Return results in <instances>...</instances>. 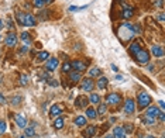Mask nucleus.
I'll list each match as a JSON object with an SVG mask.
<instances>
[{
  "label": "nucleus",
  "instance_id": "14",
  "mask_svg": "<svg viewBox=\"0 0 165 138\" xmlns=\"http://www.w3.org/2000/svg\"><path fill=\"white\" fill-rule=\"evenodd\" d=\"M75 106L78 109H82V107H86L88 106V97L86 96H78L75 100Z\"/></svg>",
  "mask_w": 165,
  "mask_h": 138
},
{
  "label": "nucleus",
  "instance_id": "21",
  "mask_svg": "<svg viewBox=\"0 0 165 138\" xmlns=\"http://www.w3.org/2000/svg\"><path fill=\"white\" fill-rule=\"evenodd\" d=\"M69 79L73 83H76V82L81 80V72H76V70H73V72H69Z\"/></svg>",
  "mask_w": 165,
  "mask_h": 138
},
{
  "label": "nucleus",
  "instance_id": "37",
  "mask_svg": "<svg viewBox=\"0 0 165 138\" xmlns=\"http://www.w3.org/2000/svg\"><path fill=\"white\" fill-rule=\"evenodd\" d=\"M124 128V131L126 132H131L133 131V127H131V124H126V127H123Z\"/></svg>",
  "mask_w": 165,
  "mask_h": 138
},
{
  "label": "nucleus",
  "instance_id": "31",
  "mask_svg": "<svg viewBox=\"0 0 165 138\" xmlns=\"http://www.w3.org/2000/svg\"><path fill=\"white\" fill-rule=\"evenodd\" d=\"M32 4L37 9H41V7L45 6V0H32Z\"/></svg>",
  "mask_w": 165,
  "mask_h": 138
},
{
  "label": "nucleus",
  "instance_id": "28",
  "mask_svg": "<svg viewBox=\"0 0 165 138\" xmlns=\"http://www.w3.org/2000/svg\"><path fill=\"white\" fill-rule=\"evenodd\" d=\"M102 73V70L99 68H92L89 70V78H95V76H99Z\"/></svg>",
  "mask_w": 165,
  "mask_h": 138
},
{
  "label": "nucleus",
  "instance_id": "43",
  "mask_svg": "<svg viewBox=\"0 0 165 138\" xmlns=\"http://www.w3.org/2000/svg\"><path fill=\"white\" fill-rule=\"evenodd\" d=\"M158 20H159V21H161V23L164 21V13H161V14H159V16H158Z\"/></svg>",
  "mask_w": 165,
  "mask_h": 138
},
{
  "label": "nucleus",
  "instance_id": "27",
  "mask_svg": "<svg viewBox=\"0 0 165 138\" xmlns=\"http://www.w3.org/2000/svg\"><path fill=\"white\" fill-rule=\"evenodd\" d=\"M37 58H38V61H47V59L50 58V54H48L47 51H43V52H38Z\"/></svg>",
  "mask_w": 165,
  "mask_h": 138
},
{
  "label": "nucleus",
  "instance_id": "3",
  "mask_svg": "<svg viewBox=\"0 0 165 138\" xmlns=\"http://www.w3.org/2000/svg\"><path fill=\"white\" fill-rule=\"evenodd\" d=\"M159 114V109L157 106H148V109H147L146 114H144V121H146L147 124H154L155 123V119L158 117Z\"/></svg>",
  "mask_w": 165,
  "mask_h": 138
},
{
  "label": "nucleus",
  "instance_id": "48",
  "mask_svg": "<svg viewBox=\"0 0 165 138\" xmlns=\"http://www.w3.org/2000/svg\"><path fill=\"white\" fill-rule=\"evenodd\" d=\"M3 25H4V24H3V20L0 19V30H1V28H3Z\"/></svg>",
  "mask_w": 165,
  "mask_h": 138
},
{
  "label": "nucleus",
  "instance_id": "49",
  "mask_svg": "<svg viewBox=\"0 0 165 138\" xmlns=\"http://www.w3.org/2000/svg\"><path fill=\"white\" fill-rule=\"evenodd\" d=\"M54 0H45V4H50V3H52Z\"/></svg>",
  "mask_w": 165,
  "mask_h": 138
},
{
  "label": "nucleus",
  "instance_id": "47",
  "mask_svg": "<svg viewBox=\"0 0 165 138\" xmlns=\"http://www.w3.org/2000/svg\"><path fill=\"white\" fill-rule=\"evenodd\" d=\"M112 69H113L114 72H117V70H119V69H117V66H116V65H112Z\"/></svg>",
  "mask_w": 165,
  "mask_h": 138
},
{
  "label": "nucleus",
  "instance_id": "17",
  "mask_svg": "<svg viewBox=\"0 0 165 138\" xmlns=\"http://www.w3.org/2000/svg\"><path fill=\"white\" fill-rule=\"evenodd\" d=\"M151 52L155 58H162L164 57V50H162V47H159V45H154V47H151Z\"/></svg>",
  "mask_w": 165,
  "mask_h": 138
},
{
  "label": "nucleus",
  "instance_id": "35",
  "mask_svg": "<svg viewBox=\"0 0 165 138\" xmlns=\"http://www.w3.org/2000/svg\"><path fill=\"white\" fill-rule=\"evenodd\" d=\"M47 82H48V85H50V86H52V88H57L58 85H59V83H58V80H55V79H51V78Z\"/></svg>",
  "mask_w": 165,
  "mask_h": 138
},
{
  "label": "nucleus",
  "instance_id": "19",
  "mask_svg": "<svg viewBox=\"0 0 165 138\" xmlns=\"http://www.w3.org/2000/svg\"><path fill=\"white\" fill-rule=\"evenodd\" d=\"M140 50H141V45H140L138 41H134L133 44L128 47V52H130L131 55H135V54H137Z\"/></svg>",
  "mask_w": 165,
  "mask_h": 138
},
{
  "label": "nucleus",
  "instance_id": "8",
  "mask_svg": "<svg viewBox=\"0 0 165 138\" xmlns=\"http://www.w3.org/2000/svg\"><path fill=\"white\" fill-rule=\"evenodd\" d=\"M93 89H95V83H93V80H92L90 78L83 79L82 80V90L83 92H92Z\"/></svg>",
  "mask_w": 165,
  "mask_h": 138
},
{
  "label": "nucleus",
  "instance_id": "39",
  "mask_svg": "<svg viewBox=\"0 0 165 138\" xmlns=\"http://www.w3.org/2000/svg\"><path fill=\"white\" fill-rule=\"evenodd\" d=\"M41 79H47V80H48V79H50V78H48V73H47V72L41 73Z\"/></svg>",
  "mask_w": 165,
  "mask_h": 138
},
{
  "label": "nucleus",
  "instance_id": "44",
  "mask_svg": "<svg viewBox=\"0 0 165 138\" xmlns=\"http://www.w3.org/2000/svg\"><path fill=\"white\" fill-rule=\"evenodd\" d=\"M28 51V45H25V47H23V50H21V52L24 54V52H27Z\"/></svg>",
  "mask_w": 165,
  "mask_h": 138
},
{
  "label": "nucleus",
  "instance_id": "52",
  "mask_svg": "<svg viewBox=\"0 0 165 138\" xmlns=\"http://www.w3.org/2000/svg\"><path fill=\"white\" fill-rule=\"evenodd\" d=\"M21 138H24V135H23V137H21Z\"/></svg>",
  "mask_w": 165,
  "mask_h": 138
},
{
  "label": "nucleus",
  "instance_id": "45",
  "mask_svg": "<svg viewBox=\"0 0 165 138\" xmlns=\"http://www.w3.org/2000/svg\"><path fill=\"white\" fill-rule=\"evenodd\" d=\"M75 10H78V7L76 6H71L69 7V12H75Z\"/></svg>",
  "mask_w": 165,
  "mask_h": 138
},
{
  "label": "nucleus",
  "instance_id": "16",
  "mask_svg": "<svg viewBox=\"0 0 165 138\" xmlns=\"http://www.w3.org/2000/svg\"><path fill=\"white\" fill-rule=\"evenodd\" d=\"M62 114V109L61 106H58V104H54V106L50 109V116L54 119V117H59Z\"/></svg>",
  "mask_w": 165,
  "mask_h": 138
},
{
  "label": "nucleus",
  "instance_id": "34",
  "mask_svg": "<svg viewBox=\"0 0 165 138\" xmlns=\"http://www.w3.org/2000/svg\"><path fill=\"white\" fill-rule=\"evenodd\" d=\"M27 82H28V76H27V75H21V76H20V83H21L23 86H25V85H27Z\"/></svg>",
  "mask_w": 165,
  "mask_h": 138
},
{
  "label": "nucleus",
  "instance_id": "7",
  "mask_svg": "<svg viewBox=\"0 0 165 138\" xmlns=\"http://www.w3.org/2000/svg\"><path fill=\"white\" fill-rule=\"evenodd\" d=\"M71 66H72V69H75L76 72H85L88 69V63L82 62V61H73V62H71Z\"/></svg>",
  "mask_w": 165,
  "mask_h": 138
},
{
  "label": "nucleus",
  "instance_id": "5",
  "mask_svg": "<svg viewBox=\"0 0 165 138\" xmlns=\"http://www.w3.org/2000/svg\"><path fill=\"white\" fill-rule=\"evenodd\" d=\"M151 96L147 93V92H141V93L138 94V97H137V103H138V109H146V107H148L150 104H151Z\"/></svg>",
  "mask_w": 165,
  "mask_h": 138
},
{
  "label": "nucleus",
  "instance_id": "29",
  "mask_svg": "<svg viewBox=\"0 0 165 138\" xmlns=\"http://www.w3.org/2000/svg\"><path fill=\"white\" fill-rule=\"evenodd\" d=\"M21 40L24 41L25 45L31 44V38H30V34H28V32H23V34H21Z\"/></svg>",
  "mask_w": 165,
  "mask_h": 138
},
{
  "label": "nucleus",
  "instance_id": "23",
  "mask_svg": "<svg viewBox=\"0 0 165 138\" xmlns=\"http://www.w3.org/2000/svg\"><path fill=\"white\" fill-rule=\"evenodd\" d=\"M86 116H88V119H96L97 117V113H96V110L93 109V107H88L86 109Z\"/></svg>",
  "mask_w": 165,
  "mask_h": 138
},
{
  "label": "nucleus",
  "instance_id": "42",
  "mask_svg": "<svg viewBox=\"0 0 165 138\" xmlns=\"http://www.w3.org/2000/svg\"><path fill=\"white\" fill-rule=\"evenodd\" d=\"M6 100H4V97H3V94H0V104H4Z\"/></svg>",
  "mask_w": 165,
  "mask_h": 138
},
{
  "label": "nucleus",
  "instance_id": "25",
  "mask_svg": "<svg viewBox=\"0 0 165 138\" xmlns=\"http://www.w3.org/2000/svg\"><path fill=\"white\" fill-rule=\"evenodd\" d=\"M24 135L25 137H35V130H34V126L31 127H25V131H24Z\"/></svg>",
  "mask_w": 165,
  "mask_h": 138
},
{
  "label": "nucleus",
  "instance_id": "13",
  "mask_svg": "<svg viewBox=\"0 0 165 138\" xmlns=\"http://www.w3.org/2000/svg\"><path fill=\"white\" fill-rule=\"evenodd\" d=\"M134 110H135V101L131 100V99H128V100L124 103V111L127 114H133Z\"/></svg>",
  "mask_w": 165,
  "mask_h": 138
},
{
  "label": "nucleus",
  "instance_id": "22",
  "mask_svg": "<svg viewBox=\"0 0 165 138\" xmlns=\"http://www.w3.org/2000/svg\"><path fill=\"white\" fill-rule=\"evenodd\" d=\"M89 101L93 103V104H99V103H100V96H99L97 93H90V96H89Z\"/></svg>",
  "mask_w": 165,
  "mask_h": 138
},
{
  "label": "nucleus",
  "instance_id": "30",
  "mask_svg": "<svg viewBox=\"0 0 165 138\" xmlns=\"http://www.w3.org/2000/svg\"><path fill=\"white\" fill-rule=\"evenodd\" d=\"M106 110H107V104L106 103H99V109H97V114H104L106 113Z\"/></svg>",
  "mask_w": 165,
  "mask_h": 138
},
{
  "label": "nucleus",
  "instance_id": "50",
  "mask_svg": "<svg viewBox=\"0 0 165 138\" xmlns=\"http://www.w3.org/2000/svg\"><path fill=\"white\" fill-rule=\"evenodd\" d=\"M106 138H114V137H113V134H107V135H106Z\"/></svg>",
  "mask_w": 165,
  "mask_h": 138
},
{
  "label": "nucleus",
  "instance_id": "33",
  "mask_svg": "<svg viewBox=\"0 0 165 138\" xmlns=\"http://www.w3.org/2000/svg\"><path fill=\"white\" fill-rule=\"evenodd\" d=\"M4 131H6V121L0 120V135H3Z\"/></svg>",
  "mask_w": 165,
  "mask_h": 138
},
{
  "label": "nucleus",
  "instance_id": "36",
  "mask_svg": "<svg viewBox=\"0 0 165 138\" xmlns=\"http://www.w3.org/2000/svg\"><path fill=\"white\" fill-rule=\"evenodd\" d=\"M20 100H21V99H20V96H16V97H13L12 99V104L13 106H17V104L20 103Z\"/></svg>",
  "mask_w": 165,
  "mask_h": 138
},
{
  "label": "nucleus",
  "instance_id": "46",
  "mask_svg": "<svg viewBox=\"0 0 165 138\" xmlns=\"http://www.w3.org/2000/svg\"><path fill=\"white\" fill-rule=\"evenodd\" d=\"M158 103H159V107H161V109H164V106H165V104H164V101H162V100H159Z\"/></svg>",
  "mask_w": 165,
  "mask_h": 138
},
{
  "label": "nucleus",
  "instance_id": "12",
  "mask_svg": "<svg viewBox=\"0 0 165 138\" xmlns=\"http://www.w3.org/2000/svg\"><path fill=\"white\" fill-rule=\"evenodd\" d=\"M14 120H16V124L20 127V128H25L27 127V120L23 114H14Z\"/></svg>",
  "mask_w": 165,
  "mask_h": 138
},
{
  "label": "nucleus",
  "instance_id": "41",
  "mask_svg": "<svg viewBox=\"0 0 165 138\" xmlns=\"http://www.w3.org/2000/svg\"><path fill=\"white\" fill-rule=\"evenodd\" d=\"M116 80L123 82V80H124V78H123V76H121V75H117V76H116Z\"/></svg>",
  "mask_w": 165,
  "mask_h": 138
},
{
  "label": "nucleus",
  "instance_id": "4",
  "mask_svg": "<svg viewBox=\"0 0 165 138\" xmlns=\"http://www.w3.org/2000/svg\"><path fill=\"white\" fill-rule=\"evenodd\" d=\"M134 58H135V62L138 63V65H147V63L150 62V52L147 50H141L134 55Z\"/></svg>",
  "mask_w": 165,
  "mask_h": 138
},
{
  "label": "nucleus",
  "instance_id": "32",
  "mask_svg": "<svg viewBox=\"0 0 165 138\" xmlns=\"http://www.w3.org/2000/svg\"><path fill=\"white\" fill-rule=\"evenodd\" d=\"M71 69H72V66H71L69 62H63L62 63V72H63V73H68V72H71Z\"/></svg>",
  "mask_w": 165,
  "mask_h": 138
},
{
  "label": "nucleus",
  "instance_id": "51",
  "mask_svg": "<svg viewBox=\"0 0 165 138\" xmlns=\"http://www.w3.org/2000/svg\"><path fill=\"white\" fill-rule=\"evenodd\" d=\"M146 138H155V137H152V135H147Z\"/></svg>",
  "mask_w": 165,
  "mask_h": 138
},
{
  "label": "nucleus",
  "instance_id": "9",
  "mask_svg": "<svg viewBox=\"0 0 165 138\" xmlns=\"http://www.w3.org/2000/svg\"><path fill=\"white\" fill-rule=\"evenodd\" d=\"M121 4H123V7H124V10L121 12V17H123L124 20L131 19V17H133V14H134V13H133V9H131L130 6H127L124 1H121Z\"/></svg>",
  "mask_w": 165,
  "mask_h": 138
},
{
  "label": "nucleus",
  "instance_id": "6",
  "mask_svg": "<svg viewBox=\"0 0 165 138\" xmlns=\"http://www.w3.org/2000/svg\"><path fill=\"white\" fill-rule=\"evenodd\" d=\"M119 103H121V96L119 93H110L106 96V104L117 106Z\"/></svg>",
  "mask_w": 165,
  "mask_h": 138
},
{
  "label": "nucleus",
  "instance_id": "24",
  "mask_svg": "<svg viewBox=\"0 0 165 138\" xmlns=\"http://www.w3.org/2000/svg\"><path fill=\"white\" fill-rule=\"evenodd\" d=\"M75 124L78 127L86 126V117H83V116H78V117L75 119Z\"/></svg>",
  "mask_w": 165,
  "mask_h": 138
},
{
  "label": "nucleus",
  "instance_id": "18",
  "mask_svg": "<svg viewBox=\"0 0 165 138\" xmlns=\"http://www.w3.org/2000/svg\"><path fill=\"white\" fill-rule=\"evenodd\" d=\"M95 134H96V127L95 126H89L88 128L82 132V135L85 138H93L95 137Z\"/></svg>",
  "mask_w": 165,
  "mask_h": 138
},
{
  "label": "nucleus",
  "instance_id": "26",
  "mask_svg": "<svg viewBox=\"0 0 165 138\" xmlns=\"http://www.w3.org/2000/svg\"><path fill=\"white\" fill-rule=\"evenodd\" d=\"M54 127L57 128V130H61L63 127V119L62 117H57V120L54 121Z\"/></svg>",
  "mask_w": 165,
  "mask_h": 138
},
{
  "label": "nucleus",
  "instance_id": "10",
  "mask_svg": "<svg viewBox=\"0 0 165 138\" xmlns=\"http://www.w3.org/2000/svg\"><path fill=\"white\" fill-rule=\"evenodd\" d=\"M4 42H6L7 47H16V44H17V35L14 32L7 34L6 38H4Z\"/></svg>",
  "mask_w": 165,
  "mask_h": 138
},
{
  "label": "nucleus",
  "instance_id": "1",
  "mask_svg": "<svg viewBox=\"0 0 165 138\" xmlns=\"http://www.w3.org/2000/svg\"><path fill=\"white\" fill-rule=\"evenodd\" d=\"M117 35H119V38H120L123 42H127L128 40H131L135 35L134 25H131L130 23H123V24H120L119 30H117Z\"/></svg>",
  "mask_w": 165,
  "mask_h": 138
},
{
  "label": "nucleus",
  "instance_id": "40",
  "mask_svg": "<svg viewBox=\"0 0 165 138\" xmlns=\"http://www.w3.org/2000/svg\"><path fill=\"white\" fill-rule=\"evenodd\" d=\"M157 6L161 7V9L164 7V3H162V0H157Z\"/></svg>",
  "mask_w": 165,
  "mask_h": 138
},
{
  "label": "nucleus",
  "instance_id": "20",
  "mask_svg": "<svg viewBox=\"0 0 165 138\" xmlns=\"http://www.w3.org/2000/svg\"><path fill=\"white\" fill-rule=\"evenodd\" d=\"M107 78H104V76H102V78H99V80H97V88L100 89V90H103V89H106V86H107Z\"/></svg>",
  "mask_w": 165,
  "mask_h": 138
},
{
  "label": "nucleus",
  "instance_id": "11",
  "mask_svg": "<svg viewBox=\"0 0 165 138\" xmlns=\"http://www.w3.org/2000/svg\"><path fill=\"white\" fill-rule=\"evenodd\" d=\"M58 65H59L58 58H50V59H48V62H47L45 69H47L48 72H52V70H55V69L58 68Z\"/></svg>",
  "mask_w": 165,
  "mask_h": 138
},
{
  "label": "nucleus",
  "instance_id": "2",
  "mask_svg": "<svg viewBox=\"0 0 165 138\" xmlns=\"http://www.w3.org/2000/svg\"><path fill=\"white\" fill-rule=\"evenodd\" d=\"M16 20L20 25H25V27H34L37 24V20L35 17L30 14V13H23V12H17L16 13Z\"/></svg>",
  "mask_w": 165,
  "mask_h": 138
},
{
  "label": "nucleus",
  "instance_id": "15",
  "mask_svg": "<svg viewBox=\"0 0 165 138\" xmlns=\"http://www.w3.org/2000/svg\"><path fill=\"white\" fill-rule=\"evenodd\" d=\"M113 137L114 138H126L127 137V132L124 131V128H123V127H114Z\"/></svg>",
  "mask_w": 165,
  "mask_h": 138
},
{
  "label": "nucleus",
  "instance_id": "38",
  "mask_svg": "<svg viewBox=\"0 0 165 138\" xmlns=\"http://www.w3.org/2000/svg\"><path fill=\"white\" fill-rule=\"evenodd\" d=\"M7 27H9V28H12V30L14 28V25H13V21H12V20H9V21H7Z\"/></svg>",
  "mask_w": 165,
  "mask_h": 138
}]
</instances>
